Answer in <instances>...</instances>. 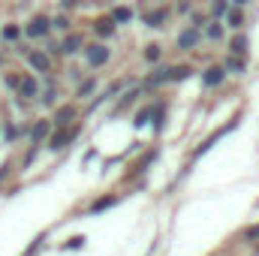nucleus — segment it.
<instances>
[{"label": "nucleus", "mask_w": 259, "mask_h": 256, "mask_svg": "<svg viewBox=\"0 0 259 256\" xmlns=\"http://www.w3.org/2000/svg\"><path fill=\"white\" fill-rule=\"evenodd\" d=\"M223 12H226V3H223V0H217V3H214V15H223Z\"/></svg>", "instance_id": "obj_24"}, {"label": "nucleus", "mask_w": 259, "mask_h": 256, "mask_svg": "<svg viewBox=\"0 0 259 256\" xmlns=\"http://www.w3.org/2000/svg\"><path fill=\"white\" fill-rule=\"evenodd\" d=\"M72 118H75V109L72 106H64V109H58V118L55 121H58V127H66Z\"/></svg>", "instance_id": "obj_6"}, {"label": "nucleus", "mask_w": 259, "mask_h": 256, "mask_svg": "<svg viewBox=\"0 0 259 256\" xmlns=\"http://www.w3.org/2000/svg\"><path fill=\"white\" fill-rule=\"evenodd\" d=\"M112 205H115V199H112V196H109V199H97V202L91 205V211H94V214H100V211H106V208H112Z\"/></svg>", "instance_id": "obj_13"}, {"label": "nucleus", "mask_w": 259, "mask_h": 256, "mask_svg": "<svg viewBox=\"0 0 259 256\" xmlns=\"http://www.w3.org/2000/svg\"><path fill=\"white\" fill-rule=\"evenodd\" d=\"M229 49H232V55H244V52H247V39H244V36H235V39L229 42Z\"/></svg>", "instance_id": "obj_11"}, {"label": "nucleus", "mask_w": 259, "mask_h": 256, "mask_svg": "<svg viewBox=\"0 0 259 256\" xmlns=\"http://www.w3.org/2000/svg\"><path fill=\"white\" fill-rule=\"evenodd\" d=\"M145 58H148V61H157V58H160V49H157V46H148Z\"/></svg>", "instance_id": "obj_21"}, {"label": "nucleus", "mask_w": 259, "mask_h": 256, "mask_svg": "<svg viewBox=\"0 0 259 256\" xmlns=\"http://www.w3.org/2000/svg\"><path fill=\"white\" fill-rule=\"evenodd\" d=\"M84 55H88V64H91V66H100V64H106V61H109V52H106L103 46H88V52H84Z\"/></svg>", "instance_id": "obj_2"}, {"label": "nucleus", "mask_w": 259, "mask_h": 256, "mask_svg": "<svg viewBox=\"0 0 259 256\" xmlns=\"http://www.w3.org/2000/svg\"><path fill=\"white\" fill-rule=\"evenodd\" d=\"M97 33H100V36H112V33H115V21H112V18H100V21H97Z\"/></svg>", "instance_id": "obj_7"}, {"label": "nucleus", "mask_w": 259, "mask_h": 256, "mask_svg": "<svg viewBox=\"0 0 259 256\" xmlns=\"http://www.w3.org/2000/svg\"><path fill=\"white\" fill-rule=\"evenodd\" d=\"M81 244H84V238H81V235H75V238H69V244H66V247H69V250H75V247H81Z\"/></svg>", "instance_id": "obj_23"}, {"label": "nucleus", "mask_w": 259, "mask_h": 256, "mask_svg": "<svg viewBox=\"0 0 259 256\" xmlns=\"http://www.w3.org/2000/svg\"><path fill=\"white\" fill-rule=\"evenodd\" d=\"M3 39H6V42L18 39V27H12V24H9V27H3Z\"/></svg>", "instance_id": "obj_19"}, {"label": "nucleus", "mask_w": 259, "mask_h": 256, "mask_svg": "<svg viewBox=\"0 0 259 256\" xmlns=\"http://www.w3.org/2000/svg\"><path fill=\"white\" fill-rule=\"evenodd\" d=\"M75 136H78V130H75V127L58 130V133L52 136V148H55V151H58V148H66V145H69V142H72Z\"/></svg>", "instance_id": "obj_1"}, {"label": "nucleus", "mask_w": 259, "mask_h": 256, "mask_svg": "<svg viewBox=\"0 0 259 256\" xmlns=\"http://www.w3.org/2000/svg\"><path fill=\"white\" fill-rule=\"evenodd\" d=\"M163 81H169V69H160L157 75H151V78H148V84H151V88H157V84H163Z\"/></svg>", "instance_id": "obj_15"}, {"label": "nucleus", "mask_w": 259, "mask_h": 256, "mask_svg": "<svg viewBox=\"0 0 259 256\" xmlns=\"http://www.w3.org/2000/svg\"><path fill=\"white\" fill-rule=\"evenodd\" d=\"M91 88H94V81H84V84L78 88V97H81V94H91Z\"/></svg>", "instance_id": "obj_25"}, {"label": "nucleus", "mask_w": 259, "mask_h": 256, "mask_svg": "<svg viewBox=\"0 0 259 256\" xmlns=\"http://www.w3.org/2000/svg\"><path fill=\"white\" fill-rule=\"evenodd\" d=\"M46 133H49V121H39L30 136H33V142H39V139H46Z\"/></svg>", "instance_id": "obj_14"}, {"label": "nucleus", "mask_w": 259, "mask_h": 256, "mask_svg": "<svg viewBox=\"0 0 259 256\" xmlns=\"http://www.w3.org/2000/svg\"><path fill=\"white\" fill-rule=\"evenodd\" d=\"M235 3H238V6H241V3H247V0H235Z\"/></svg>", "instance_id": "obj_29"}, {"label": "nucleus", "mask_w": 259, "mask_h": 256, "mask_svg": "<svg viewBox=\"0 0 259 256\" xmlns=\"http://www.w3.org/2000/svg\"><path fill=\"white\" fill-rule=\"evenodd\" d=\"M64 3H66V6H72V3H75V0H64Z\"/></svg>", "instance_id": "obj_28"}, {"label": "nucleus", "mask_w": 259, "mask_h": 256, "mask_svg": "<svg viewBox=\"0 0 259 256\" xmlns=\"http://www.w3.org/2000/svg\"><path fill=\"white\" fill-rule=\"evenodd\" d=\"M187 75H190L187 66H172V69H169V81H184Z\"/></svg>", "instance_id": "obj_9"}, {"label": "nucleus", "mask_w": 259, "mask_h": 256, "mask_svg": "<svg viewBox=\"0 0 259 256\" xmlns=\"http://www.w3.org/2000/svg\"><path fill=\"white\" fill-rule=\"evenodd\" d=\"M223 75H226V72H223V69H217V66H214V69H208V72H205V78H202V81H205V84H208V88H217V84H220V81H223Z\"/></svg>", "instance_id": "obj_4"}, {"label": "nucleus", "mask_w": 259, "mask_h": 256, "mask_svg": "<svg viewBox=\"0 0 259 256\" xmlns=\"http://www.w3.org/2000/svg\"><path fill=\"white\" fill-rule=\"evenodd\" d=\"M18 91H21V97H33L36 94V81L33 78H24V81H18Z\"/></svg>", "instance_id": "obj_10"}, {"label": "nucleus", "mask_w": 259, "mask_h": 256, "mask_svg": "<svg viewBox=\"0 0 259 256\" xmlns=\"http://www.w3.org/2000/svg\"><path fill=\"white\" fill-rule=\"evenodd\" d=\"M130 15H133V12H130L127 6H118L115 15H112V21H130Z\"/></svg>", "instance_id": "obj_16"}, {"label": "nucleus", "mask_w": 259, "mask_h": 256, "mask_svg": "<svg viewBox=\"0 0 259 256\" xmlns=\"http://www.w3.org/2000/svg\"><path fill=\"white\" fill-rule=\"evenodd\" d=\"M229 24L232 27H241V12H229Z\"/></svg>", "instance_id": "obj_22"}, {"label": "nucleus", "mask_w": 259, "mask_h": 256, "mask_svg": "<svg viewBox=\"0 0 259 256\" xmlns=\"http://www.w3.org/2000/svg\"><path fill=\"white\" fill-rule=\"evenodd\" d=\"M27 33H30V36H46V33H49V18L36 15V18L27 24Z\"/></svg>", "instance_id": "obj_3"}, {"label": "nucleus", "mask_w": 259, "mask_h": 256, "mask_svg": "<svg viewBox=\"0 0 259 256\" xmlns=\"http://www.w3.org/2000/svg\"><path fill=\"white\" fill-rule=\"evenodd\" d=\"M166 18V12L163 9H157V12H151V15H145V24H151V27H160V21Z\"/></svg>", "instance_id": "obj_12"}, {"label": "nucleus", "mask_w": 259, "mask_h": 256, "mask_svg": "<svg viewBox=\"0 0 259 256\" xmlns=\"http://www.w3.org/2000/svg\"><path fill=\"white\" fill-rule=\"evenodd\" d=\"M78 46H81V36H69V39L64 42V52H75Z\"/></svg>", "instance_id": "obj_18"}, {"label": "nucleus", "mask_w": 259, "mask_h": 256, "mask_svg": "<svg viewBox=\"0 0 259 256\" xmlns=\"http://www.w3.org/2000/svg\"><path fill=\"white\" fill-rule=\"evenodd\" d=\"M247 238H259V226H250L247 229Z\"/></svg>", "instance_id": "obj_27"}, {"label": "nucleus", "mask_w": 259, "mask_h": 256, "mask_svg": "<svg viewBox=\"0 0 259 256\" xmlns=\"http://www.w3.org/2000/svg\"><path fill=\"white\" fill-rule=\"evenodd\" d=\"M148 118H151V109H142V112L136 115V121H133V124H136V127H145V124H148Z\"/></svg>", "instance_id": "obj_17"}, {"label": "nucleus", "mask_w": 259, "mask_h": 256, "mask_svg": "<svg viewBox=\"0 0 259 256\" xmlns=\"http://www.w3.org/2000/svg\"><path fill=\"white\" fill-rule=\"evenodd\" d=\"M196 39H199V30H184V33H181V36H178V46H181V49H190V46H196Z\"/></svg>", "instance_id": "obj_5"}, {"label": "nucleus", "mask_w": 259, "mask_h": 256, "mask_svg": "<svg viewBox=\"0 0 259 256\" xmlns=\"http://www.w3.org/2000/svg\"><path fill=\"white\" fill-rule=\"evenodd\" d=\"M208 36H211V39H220V36H223V27H220V24H211V27H208Z\"/></svg>", "instance_id": "obj_20"}, {"label": "nucleus", "mask_w": 259, "mask_h": 256, "mask_svg": "<svg viewBox=\"0 0 259 256\" xmlns=\"http://www.w3.org/2000/svg\"><path fill=\"white\" fill-rule=\"evenodd\" d=\"M6 88H18V78L15 75H6Z\"/></svg>", "instance_id": "obj_26"}, {"label": "nucleus", "mask_w": 259, "mask_h": 256, "mask_svg": "<svg viewBox=\"0 0 259 256\" xmlns=\"http://www.w3.org/2000/svg\"><path fill=\"white\" fill-rule=\"evenodd\" d=\"M30 64L36 66V69H42V72H46V69H49V55H42V52H33V55H30Z\"/></svg>", "instance_id": "obj_8"}]
</instances>
